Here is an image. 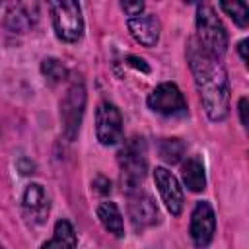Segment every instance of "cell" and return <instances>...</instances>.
Listing matches in <instances>:
<instances>
[{
	"label": "cell",
	"mask_w": 249,
	"mask_h": 249,
	"mask_svg": "<svg viewBox=\"0 0 249 249\" xmlns=\"http://www.w3.org/2000/svg\"><path fill=\"white\" fill-rule=\"evenodd\" d=\"M187 60L208 119L224 121L230 113V82L224 64L220 58L208 54L195 37L189 39Z\"/></svg>",
	"instance_id": "cell-1"
},
{
	"label": "cell",
	"mask_w": 249,
	"mask_h": 249,
	"mask_svg": "<svg viewBox=\"0 0 249 249\" xmlns=\"http://www.w3.org/2000/svg\"><path fill=\"white\" fill-rule=\"evenodd\" d=\"M196 43L212 56L222 58L228 49V33L214 8L208 4H200L196 8Z\"/></svg>",
	"instance_id": "cell-2"
},
{
	"label": "cell",
	"mask_w": 249,
	"mask_h": 249,
	"mask_svg": "<svg viewBox=\"0 0 249 249\" xmlns=\"http://www.w3.org/2000/svg\"><path fill=\"white\" fill-rule=\"evenodd\" d=\"M119 167H121V185L126 195L140 191V183L146 177L148 161H146V144L142 138H130L119 152Z\"/></svg>",
	"instance_id": "cell-3"
},
{
	"label": "cell",
	"mask_w": 249,
	"mask_h": 249,
	"mask_svg": "<svg viewBox=\"0 0 249 249\" xmlns=\"http://www.w3.org/2000/svg\"><path fill=\"white\" fill-rule=\"evenodd\" d=\"M84 109H86V88H84V82L82 80H74L68 86L62 101H60L62 134L70 142H74L76 136H78V132H80Z\"/></svg>",
	"instance_id": "cell-4"
},
{
	"label": "cell",
	"mask_w": 249,
	"mask_h": 249,
	"mask_svg": "<svg viewBox=\"0 0 249 249\" xmlns=\"http://www.w3.org/2000/svg\"><path fill=\"white\" fill-rule=\"evenodd\" d=\"M49 10L56 35L66 43H76L84 33V18L80 4L72 0L49 2Z\"/></svg>",
	"instance_id": "cell-5"
},
{
	"label": "cell",
	"mask_w": 249,
	"mask_h": 249,
	"mask_svg": "<svg viewBox=\"0 0 249 249\" xmlns=\"http://www.w3.org/2000/svg\"><path fill=\"white\" fill-rule=\"evenodd\" d=\"M148 107L165 117H185L187 115V101H185L181 89L171 82L160 84L148 95Z\"/></svg>",
	"instance_id": "cell-6"
},
{
	"label": "cell",
	"mask_w": 249,
	"mask_h": 249,
	"mask_svg": "<svg viewBox=\"0 0 249 249\" xmlns=\"http://www.w3.org/2000/svg\"><path fill=\"white\" fill-rule=\"evenodd\" d=\"M95 134L103 146H115L123 140V119L119 109L109 103L101 101L95 111Z\"/></svg>",
	"instance_id": "cell-7"
},
{
	"label": "cell",
	"mask_w": 249,
	"mask_h": 249,
	"mask_svg": "<svg viewBox=\"0 0 249 249\" xmlns=\"http://www.w3.org/2000/svg\"><path fill=\"white\" fill-rule=\"evenodd\" d=\"M189 231H191V239H193L195 247H198V249H204L212 241L214 231H216V214L208 202L200 200L195 204L193 214H191Z\"/></svg>",
	"instance_id": "cell-8"
},
{
	"label": "cell",
	"mask_w": 249,
	"mask_h": 249,
	"mask_svg": "<svg viewBox=\"0 0 249 249\" xmlns=\"http://www.w3.org/2000/svg\"><path fill=\"white\" fill-rule=\"evenodd\" d=\"M49 208H51V202H49V196H47V191L39 185V183H29L21 195V212H23V218L33 224V226H39L47 220L49 216Z\"/></svg>",
	"instance_id": "cell-9"
},
{
	"label": "cell",
	"mask_w": 249,
	"mask_h": 249,
	"mask_svg": "<svg viewBox=\"0 0 249 249\" xmlns=\"http://www.w3.org/2000/svg\"><path fill=\"white\" fill-rule=\"evenodd\" d=\"M128 218H130V224L136 231L154 226L160 218V212H158L154 198L146 193H140V191L130 193L128 195Z\"/></svg>",
	"instance_id": "cell-10"
},
{
	"label": "cell",
	"mask_w": 249,
	"mask_h": 249,
	"mask_svg": "<svg viewBox=\"0 0 249 249\" xmlns=\"http://www.w3.org/2000/svg\"><path fill=\"white\" fill-rule=\"evenodd\" d=\"M154 181H156V187H158L167 210L173 216H179L185 206V196H183V189L179 187V181L175 179V175L171 171H167L165 167H156Z\"/></svg>",
	"instance_id": "cell-11"
},
{
	"label": "cell",
	"mask_w": 249,
	"mask_h": 249,
	"mask_svg": "<svg viewBox=\"0 0 249 249\" xmlns=\"http://www.w3.org/2000/svg\"><path fill=\"white\" fill-rule=\"evenodd\" d=\"M39 21V4L37 2H16L8 8L4 25L14 33H25Z\"/></svg>",
	"instance_id": "cell-12"
},
{
	"label": "cell",
	"mask_w": 249,
	"mask_h": 249,
	"mask_svg": "<svg viewBox=\"0 0 249 249\" xmlns=\"http://www.w3.org/2000/svg\"><path fill=\"white\" fill-rule=\"evenodd\" d=\"M130 35L144 47H154L160 39V21L152 14H138L128 18Z\"/></svg>",
	"instance_id": "cell-13"
},
{
	"label": "cell",
	"mask_w": 249,
	"mask_h": 249,
	"mask_svg": "<svg viewBox=\"0 0 249 249\" xmlns=\"http://www.w3.org/2000/svg\"><path fill=\"white\" fill-rule=\"evenodd\" d=\"M97 218L103 224V228L109 233H113L115 237H123L124 235L123 216H121V210H119V206L115 202H111V200L99 202V206H97Z\"/></svg>",
	"instance_id": "cell-14"
},
{
	"label": "cell",
	"mask_w": 249,
	"mask_h": 249,
	"mask_svg": "<svg viewBox=\"0 0 249 249\" xmlns=\"http://www.w3.org/2000/svg\"><path fill=\"white\" fill-rule=\"evenodd\" d=\"M183 183L189 191L193 193H200L206 185V175H204V163L198 156H191L185 163H183Z\"/></svg>",
	"instance_id": "cell-15"
},
{
	"label": "cell",
	"mask_w": 249,
	"mask_h": 249,
	"mask_svg": "<svg viewBox=\"0 0 249 249\" xmlns=\"http://www.w3.org/2000/svg\"><path fill=\"white\" fill-rule=\"evenodd\" d=\"M78 237L68 220H58L54 226V235L41 245V249H76Z\"/></svg>",
	"instance_id": "cell-16"
},
{
	"label": "cell",
	"mask_w": 249,
	"mask_h": 249,
	"mask_svg": "<svg viewBox=\"0 0 249 249\" xmlns=\"http://www.w3.org/2000/svg\"><path fill=\"white\" fill-rule=\"evenodd\" d=\"M158 154L165 163H179L185 154V144L179 138H161L158 142Z\"/></svg>",
	"instance_id": "cell-17"
},
{
	"label": "cell",
	"mask_w": 249,
	"mask_h": 249,
	"mask_svg": "<svg viewBox=\"0 0 249 249\" xmlns=\"http://www.w3.org/2000/svg\"><path fill=\"white\" fill-rule=\"evenodd\" d=\"M220 8L239 25V27H247L249 23V6L245 2H222Z\"/></svg>",
	"instance_id": "cell-18"
},
{
	"label": "cell",
	"mask_w": 249,
	"mask_h": 249,
	"mask_svg": "<svg viewBox=\"0 0 249 249\" xmlns=\"http://www.w3.org/2000/svg\"><path fill=\"white\" fill-rule=\"evenodd\" d=\"M41 72H43V76H45L49 82H53V84L62 82V80L66 78V66H64L60 60H56V58H45V60L41 62Z\"/></svg>",
	"instance_id": "cell-19"
},
{
	"label": "cell",
	"mask_w": 249,
	"mask_h": 249,
	"mask_svg": "<svg viewBox=\"0 0 249 249\" xmlns=\"http://www.w3.org/2000/svg\"><path fill=\"white\" fill-rule=\"evenodd\" d=\"M121 8L132 18V16H138V14H142V10H144V2H121Z\"/></svg>",
	"instance_id": "cell-20"
},
{
	"label": "cell",
	"mask_w": 249,
	"mask_h": 249,
	"mask_svg": "<svg viewBox=\"0 0 249 249\" xmlns=\"http://www.w3.org/2000/svg\"><path fill=\"white\" fill-rule=\"evenodd\" d=\"M93 187H95V191L97 193H101V195H107V193H111V183L105 179V177H95V181H93Z\"/></svg>",
	"instance_id": "cell-21"
},
{
	"label": "cell",
	"mask_w": 249,
	"mask_h": 249,
	"mask_svg": "<svg viewBox=\"0 0 249 249\" xmlns=\"http://www.w3.org/2000/svg\"><path fill=\"white\" fill-rule=\"evenodd\" d=\"M18 169H19L23 175H29V173H33L35 163H33L31 160H27V158H21V160L18 161Z\"/></svg>",
	"instance_id": "cell-22"
},
{
	"label": "cell",
	"mask_w": 249,
	"mask_h": 249,
	"mask_svg": "<svg viewBox=\"0 0 249 249\" xmlns=\"http://www.w3.org/2000/svg\"><path fill=\"white\" fill-rule=\"evenodd\" d=\"M126 60H128V64H130V66H134V68H138V70H142V72H150L148 64H146L142 58H138V56H128Z\"/></svg>",
	"instance_id": "cell-23"
},
{
	"label": "cell",
	"mask_w": 249,
	"mask_h": 249,
	"mask_svg": "<svg viewBox=\"0 0 249 249\" xmlns=\"http://www.w3.org/2000/svg\"><path fill=\"white\" fill-rule=\"evenodd\" d=\"M239 119H241V124L247 128V97L239 99Z\"/></svg>",
	"instance_id": "cell-24"
},
{
	"label": "cell",
	"mask_w": 249,
	"mask_h": 249,
	"mask_svg": "<svg viewBox=\"0 0 249 249\" xmlns=\"http://www.w3.org/2000/svg\"><path fill=\"white\" fill-rule=\"evenodd\" d=\"M239 54H241L243 62H247V41H245V39L239 43Z\"/></svg>",
	"instance_id": "cell-25"
},
{
	"label": "cell",
	"mask_w": 249,
	"mask_h": 249,
	"mask_svg": "<svg viewBox=\"0 0 249 249\" xmlns=\"http://www.w3.org/2000/svg\"><path fill=\"white\" fill-rule=\"evenodd\" d=\"M0 249H4V247H2V245H0Z\"/></svg>",
	"instance_id": "cell-26"
}]
</instances>
